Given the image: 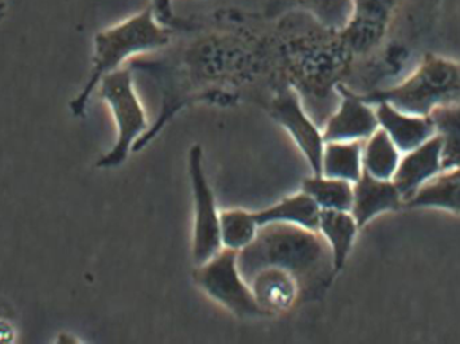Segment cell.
<instances>
[{
    "instance_id": "obj_9",
    "label": "cell",
    "mask_w": 460,
    "mask_h": 344,
    "mask_svg": "<svg viewBox=\"0 0 460 344\" xmlns=\"http://www.w3.org/2000/svg\"><path fill=\"white\" fill-rule=\"evenodd\" d=\"M189 175L193 190L194 224L191 256L194 265L212 259L223 249L220 235V216L215 192L204 166V151L194 145L189 151Z\"/></svg>"
},
{
    "instance_id": "obj_14",
    "label": "cell",
    "mask_w": 460,
    "mask_h": 344,
    "mask_svg": "<svg viewBox=\"0 0 460 344\" xmlns=\"http://www.w3.org/2000/svg\"><path fill=\"white\" fill-rule=\"evenodd\" d=\"M404 206V199L392 181H383L364 172L361 178L353 184L350 213L356 218L359 229L381 214L399 211Z\"/></svg>"
},
{
    "instance_id": "obj_16",
    "label": "cell",
    "mask_w": 460,
    "mask_h": 344,
    "mask_svg": "<svg viewBox=\"0 0 460 344\" xmlns=\"http://www.w3.org/2000/svg\"><path fill=\"white\" fill-rule=\"evenodd\" d=\"M359 230L350 211L321 210L318 233L329 246L335 276L345 268Z\"/></svg>"
},
{
    "instance_id": "obj_18",
    "label": "cell",
    "mask_w": 460,
    "mask_h": 344,
    "mask_svg": "<svg viewBox=\"0 0 460 344\" xmlns=\"http://www.w3.org/2000/svg\"><path fill=\"white\" fill-rule=\"evenodd\" d=\"M353 10V0H267L262 13L278 18L289 11H305L332 29H343Z\"/></svg>"
},
{
    "instance_id": "obj_1",
    "label": "cell",
    "mask_w": 460,
    "mask_h": 344,
    "mask_svg": "<svg viewBox=\"0 0 460 344\" xmlns=\"http://www.w3.org/2000/svg\"><path fill=\"white\" fill-rule=\"evenodd\" d=\"M177 50L156 62L132 61L170 80L178 91L226 89L281 73L275 21L241 8H218L207 15L180 16L174 26Z\"/></svg>"
},
{
    "instance_id": "obj_12",
    "label": "cell",
    "mask_w": 460,
    "mask_h": 344,
    "mask_svg": "<svg viewBox=\"0 0 460 344\" xmlns=\"http://www.w3.org/2000/svg\"><path fill=\"white\" fill-rule=\"evenodd\" d=\"M443 143L435 134L415 150L404 154L394 172V186L407 203L424 184L443 172Z\"/></svg>"
},
{
    "instance_id": "obj_7",
    "label": "cell",
    "mask_w": 460,
    "mask_h": 344,
    "mask_svg": "<svg viewBox=\"0 0 460 344\" xmlns=\"http://www.w3.org/2000/svg\"><path fill=\"white\" fill-rule=\"evenodd\" d=\"M97 89L115 119L118 137L112 150L96 166L115 169L128 159L137 140L147 131L148 119L135 89L131 67H120L105 75Z\"/></svg>"
},
{
    "instance_id": "obj_5",
    "label": "cell",
    "mask_w": 460,
    "mask_h": 344,
    "mask_svg": "<svg viewBox=\"0 0 460 344\" xmlns=\"http://www.w3.org/2000/svg\"><path fill=\"white\" fill-rule=\"evenodd\" d=\"M172 37L174 27L162 23L151 5L97 32L91 75L78 96L70 102L73 116L85 115L86 105L105 75L120 69L135 57L164 50Z\"/></svg>"
},
{
    "instance_id": "obj_25",
    "label": "cell",
    "mask_w": 460,
    "mask_h": 344,
    "mask_svg": "<svg viewBox=\"0 0 460 344\" xmlns=\"http://www.w3.org/2000/svg\"><path fill=\"white\" fill-rule=\"evenodd\" d=\"M150 5L162 23L167 24V26H175L180 16L174 13L172 0H150Z\"/></svg>"
},
{
    "instance_id": "obj_20",
    "label": "cell",
    "mask_w": 460,
    "mask_h": 344,
    "mask_svg": "<svg viewBox=\"0 0 460 344\" xmlns=\"http://www.w3.org/2000/svg\"><path fill=\"white\" fill-rule=\"evenodd\" d=\"M364 142H326L322 154L321 173L356 183L364 172Z\"/></svg>"
},
{
    "instance_id": "obj_23",
    "label": "cell",
    "mask_w": 460,
    "mask_h": 344,
    "mask_svg": "<svg viewBox=\"0 0 460 344\" xmlns=\"http://www.w3.org/2000/svg\"><path fill=\"white\" fill-rule=\"evenodd\" d=\"M443 143V172L460 167V101L442 105L429 113Z\"/></svg>"
},
{
    "instance_id": "obj_15",
    "label": "cell",
    "mask_w": 460,
    "mask_h": 344,
    "mask_svg": "<svg viewBox=\"0 0 460 344\" xmlns=\"http://www.w3.org/2000/svg\"><path fill=\"white\" fill-rule=\"evenodd\" d=\"M375 110L378 127L388 134L402 155L415 150L437 134L429 116L408 115L386 102H378Z\"/></svg>"
},
{
    "instance_id": "obj_21",
    "label": "cell",
    "mask_w": 460,
    "mask_h": 344,
    "mask_svg": "<svg viewBox=\"0 0 460 344\" xmlns=\"http://www.w3.org/2000/svg\"><path fill=\"white\" fill-rule=\"evenodd\" d=\"M402 154L384 129L378 127L362 145L364 172L383 181H392Z\"/></svg>"
},
{
    "instance_id": "obj_4",
    "label": "cell",
    "mask_w": 460,
    "mask_h": 344,
    "mask_svg": "<svg viewBox=\"0 0 460 344\" xmlns=\"http://www.w3.org/2000/svg\"><path fill=\"white\" fill-rule=\"evenodd\" d=\"M238 265L248 280L261 268L288 270L305 295L318 294L335 278L329 246L314 230L286 224L260 226L253 243L238 253Z\"/></svg>"
},
{
    "instance_id": "obj_13",
    "label": "cell",
    "mask_w": 460,
    "mask_h": 344,
    "mask_svg": "<svg viewBox=\"0 0 460 344\" xmlns=\"http://www.w3.org/2000/svg\"><path fill=\"white\" fill-rule=\"evenodd\" d=\"M254 299L268 316L286 313L302 300V287L288 270L261 268L248 278Z\"/></svg>"
},
{
    "instance_id": "obj_22",
    "label": "cell",
    "mask_w": 460,
    "mask_h": 344,
    "mask_svg": "<svg viewBox=\"0 0 460 344\" xmlns=\"http://www.w3.org/2000/svg\"><path fill=\"white\" fill-rule=\"evenodd\" d=\"M302 191L310 195L321 210H351L353 183L350 181L330 178L322 173H311L303 179Z\"/></svg>"
},
{
    "instance_id": "obj_6",
    "label": "cell",
    "mask_w": 460,
    "mask_h": 344,
    "mask_svg": "<svg viewBox=\"0 0 460 344\" xmlns=\"http://www.w3.org/2000/svg\"><path fill=\"white\" fill-rule=\"evenodd\" d=\"M358 94L367 104L386 102L408 115L427 118L438 107L460 101V61L427 53L402 83Z\"/></svg>"
},
{
    "instance_id": "obj_10",
    "label": "cell",
    "mask_w": 460,
    "mask_h": 344,
    "mask_svg": "<svg viewBox=\"0 0 460 344\" xmlns=\"http://www.w3.org/2000/svg\"><path fill=\"white\" fill-rule=\"evenodd\" d=\"M270 113L294 140L307 161L311 173H321L323 135L303 108L296 89L288 84H283L280 88L276 89L270 102Z\"/></svg>"
},
{
    "instance_id": "obj_8",
    "label": "cell",
    "mask_w": 460,
    "mask_h": 344,
    "mask_svg": "<svg viewBox=\"0 0 460 344\" xmlns=\"http://www.w3.org/2000/svg\"><path fill=\"white\" fill-rule=\"evenodd\" d=\"M196 286L210 299L240 319L267 318L254 299L248 280L238 265V251L221 249L216 256L196 265Z\"/></svg>"
},
{
    "instance_id": "obj_3",
    "label": "cell",
    "mask_w": 460,
    "mask_h": 344,
    "mask_svg": "<svg viewBox=\"0 0 460 344\" xmlns=\"http://www.w3.org/2000/svg\"><path fill=\"white\" fill-rule=\"evenodd\" d=\"M273 21L281 75L292 88L326 94L351 75L353 56L341 29L305 11H289Z\"/></svg>"
},
{
    "instance_id": "obj_17",
    "label": "cell",
    "mask_w": 460,
    "mask_h": 344,
    "mask_svg": "<svg viewBox=\"0 0 460 344\" xmlns=\"http://www.w3.org/2000/svg\"><path fill=\"white\" fill-rule=\"evenodd\" d=\"M260 226L268 224H286L318 232L321 207L315 200L300 190L296 194L288 195L275 205L254 211Z\"/></svg>"
},
{
    "instance_id": "obj_24",
    "label": "cell",
    "mask_w": 460,
    "mask_h": 344,
    "mask_svg": "<svg viewBox=\"0 0 460 344\" xmlns=\"http://www.w3.org/2000/svg\"><path fill=\"white\" fill-rule=\"evenodd\" d=\"M260 225L254 211L226 208L221 211L220 235L223 249L238 251L248 248L259 234Z\"/></svg>"
},
{
    "instance_id": "obj_26",
    "label": "cell",
    "mask_w": 460,
    "mask_h": 344,
    "mask_svg": "<svg viewBox=\"0 0 460 344\" xmlns=\"http://www.w3.org/2000/svg\"><path fill=\"white\" fill-rule=\"evenodd\" d=\"M5 13V3L3 0H0V19L4 16Z\"/></svg>"
},
{
    "instance_id": "obj_11",
    "label": "cell",
    "mask_w": 460,
    "mask_h": 344,
    "mask_svg": "<svg viewBox=\"0 0 460 344\" xmlns=\"http://www.w3.org/2000/svg\"><path fill=\"white\" fill-rule=\"evenodd\" d=\"M337 92L341 96L340 107L322 129L324 143L365 142L378 129L375 105L365 102L358 92L346 84H338Z\"/></svg>"
},
{
    "instance_id": "obj_2",
    "label": "cell",
    "mask_w": 460,
    "mask_h": 344,
    "mask_svg": "<svg viewBox=\"0 0 460 344\" xmlns=\"http://www.w3.org/2000/svg\"><path fill=\"white\" fill-rule=\"evenodd\" d=\"M442 0H353L342 31L353 56L351 73L361 67L367 80L399 75L413 43L437 23Z\"/></svg>"
},
{
    "instance_id": "obj_19",
    "label": "cell",
    "mask_w": 460,
    "mask_h": 344,
    "mask_svg": "<svg viewBox=\"0 0 460 344\" xmlns=\"http://www.w3.org/2000/svg\"><path fill=\"white\" fill-rule=\"evenodd\" d=\"M408 208H435L460 214V167L446 170L424 184L407 203Z\"/></svg>"
}]
</instances>
